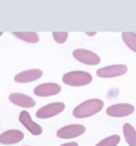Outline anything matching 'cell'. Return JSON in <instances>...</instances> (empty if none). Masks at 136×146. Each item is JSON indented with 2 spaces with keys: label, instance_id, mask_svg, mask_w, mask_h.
I'll list each match as a JSON object with an SVG mask.
<instances>
[{
  "label": "cell",
  "instance_id": "1",
  "mask_svg": "<svg viewBox=\"0 0 136 146\" xmlns=\"http://www.w3.org/2000/svg\"><path fill=\"white\" fill-rule=\"evenodd\" d=\"M103 107V102L100 99H91L77 105L73 111L76 118H87L99 113Z\"/></svg>",
  "mask_w": 136,
  "mask_h": 146
},
{
  "label": "cell",
  "instance_id": "2",
  "mask_svg": "<svg viewBox=\"0 0 136 146\" xmlns=\"http://www.w3.org/2000/svg\"><path fill=\"white\" fill-rule=\"evenodd\" d=\"M92 81V76L84 71H72L63 76V82L71 87H82L89 85Z\"/></svg>",
  "mask_w": 136,
  "mask_h": 146
},
{
  "label": "cell",
  "instance_id": "3",
  "mask_svg": "<svg viewBox=\"0 0 136 146\" xmlns=\"http://www.w3.org/2000/svg\"><path fill=\"white\" fill-rule=\"evenodd\" d=\"M72 55L78 62L86 65H97L101 62V58L96 53L84 48H77L73 51Z\"/></svg>",
  "mask_w": 136,
  "mask_h": 146
},
{
  "label": "cell",
  "instance_id": "4",
  "mask_svg": "<svg viewBox=\"0 0 136 146\" xmlns=\"http://www.w3.org/2000/svg\"><path fill=\"white\" fill-rule=\"evenodd\" d=\"M64 109H65V104L63 102H52L38 109V111L35 113V115L39 119H48L59 115Z\"/></svg>",
  "mask_w": 136,
  "mask_h": 146
},
{
  "label": "cell",
  "instance_id": "5",
  "mask_svg": "<svg viewBox=\"0 0 136 146\" xmlns=\"http://www.w3.org/2000/svg\"><path fill=\"white\" fill-rule=\"evenodd\" d=\"M128 72V67L125 64H114L102 67L97 70L96 74L102 78H112L123 76Z\"/></svg>",
  "mask_w": 136,
  "mask_h": 146
},
{
  "label": "cell",
  "instance_id": "6",
  "mask_svg": "<svg viewBox=\"0 0 136 146\" xmlns=\"http://www.w3.org/2000/svg\"><path fill=\"white\" fill-rule=\"evenodd\" d=\"M86 131L83 125H68L63 127L56 132L57 137L60 139H73L80 136Z\"/></svg>",
  "mask_w": 136,
  "mask_h": 146
},
{
  "label": "cell",
  "instance_id": "7",
  "mask_svg": "<svg viewBox=\"0 0 136 146\" xmlns=\"http://www.w3.org/2000/svg\"><path fill=\"white\" fill-rule=\"evenodd\" d=\"M134 106L130 103H117L109 106L106 109V113L112 117H125L134 112Z\"/></svg>",
  "mask_w": 136,
  "mask_h": 146
},
{
  "label": "cell",
  "instance_id": "8",
  "mask_svg": "<svg viewBox=\"0 0 136 146\" xmlns=\"http://www.w3.org/2000/svg\"><path fill=\"white\" fill-rule=\"evenodd\" d=\"M20 122L23 125V127L29 131L31 134L35 135V136H38L41 135L43 132V129L41 126H39L38 124L34 122L33 119L30 115V113L27 111H21L19 115Z\"/></svg>",
  "mask_w": 136,
  "mask_h": 146
},
{
  "label": "cell",
  "instance_id": "9",
  "mask_svg": "<svg viewBox=\"0 0 136 146\" xmlns=\"http://www.w3.org/2000/svg\"><path fill=\"white\" fill-rule=\"evenodd\" d=\"M61 90L62 88L56 83H43L35 88L34 93L38 97H49L57 95Z\"/></svg>",
  "mask_w": 136,
  "mask_h": 146
},
{
  "label": "cell",
  "instance_id": "10",
  "mask_svg": "<svg viewBox=\"0 0 136 146\" xmlns=\"http://www.w3.org/2000/svg\"><path fill=\"white\" fill-rule=\"evenodd\" d=\"M24 134L19 129H9L0 134V143L10 145L18 143L23 140Z\"/></svg>",
  "mask_w": 136,
  "mask_h": 146
},
{
  "label": "cell",
  "instance_id": "11",
  "mask_svg": "<svg viewBox=\"0 0 136 146\" xmlns=\"http://www.w3.org/2000/svg\"><path fill=\"white\" fill-rule=\"evenodd\" d=\"M43 76V72L40 69H30L19 73L14 76V81L17 83H29L39 79Z\"/></svg>",
  "mask_w": 136,
  "mask_h": 146
},
{
  "label": "cell",
  "instance_id": "12",
  "mask_svg": "<svg viewBox=\"0 0 136 146\" xmlns=\"http://www.w3.org/2000/svg\"><path fill=\"white\" fill-rule=\"evenodd\" d=\"M9 99L13 104L23 108H32L35 105V102L33 98L23 93H11Z\"/></svg>",
  "mask_w": 136,
  "mask_h": 146
},
{
  "label": "cell",
  "instance_id": "13",
  "mask_svg": "<svg viewBox=\"0 0 136 146\" xmlns=\"http://www.w3.org/2000/svg\"><path fill=\"white\" fill-rule=\"evenodd\" d=\"M123 134L129 146H136V130L131 124L123 125Z\"/></svg>",
  "mask_w": 136,
  "mask_h": 146
},
{
  "label": "cell",
  "instance_id": "14",
  "mask_svg": "<svg viewBox=\"0 0 136 146\" xmlns=\"http://www.w3.org/2000/svg\"><path fill=\"white\" fill-rule=\"evenodd\" d=\"M12 35L27 43L34 44L39 41V35L35 32H13Z\"/></svg>",
  "mask_w": 136,
  "mask_h": 146
},
{
  "label": "cell",
  "instance_id": "15",
  "mask_svg": "<svg viewBox=\"0 0 136 146\" xmlns=\"http://www.w3.org/2000/svg\"><path fill=\"white\" fill-rule=\"evenodd\" d=\"M122 39L127 47L136 53V33L134 32H123Z\"/></svg>",
  "mask_w": 136,
  "mask_h": 146
},
{
  "label": "cell",
  "instance_id": "16",
  "mask_svg": "<svg viewBox=\"0 0 136 146\" xmlns=\"http://www.w3.org/2000/svg\"><path fill=\"white\" fill-rule=\"evenodd\" d=\"M120 141L119 135H111V136L103 139L100 142H98L95 146H117Z\"/></svg>",
  "mask_w": 136,
  "mask_h": 146
},
{
  "label": "cell",
  "instance_id": "17",
  "mask_svg": "<svg viewBox=\"0 0 136 146\" xmlns=\"http://www.w3.org/2000/svg\"><path fill=\"white\" fill-rule=\"evenodd\" d=\"M52 36L58 44H63L68 38V33L67 32H53Z\"/></svg>",
  "mask_w": 136,
  "mask_h": 146
},
{
  "label": "cell",
  "instance_id": "18",
  "mask_svg": "<svg viewBox=\"0 0 136 146\" xmlns=\"http://www.w3.org/2000/svg\"><path fill=\"white\" fill-rule=\"evenodd\" d=\"M61 146H78V144L75 141H71V142H67V143H63Z\"/></svg>",
  "mask_w": 136,
  "mask_h": 146
},
{
  "label": "cell",
  "instance_id": "19",
  "mask_svg": "<svg viewBox=\"0 0 136 146\" xmlns=\"http://www.w3.org/2000/svg\"><path fill=\"white\" fill-rule=\"evenodd\" d=\"M85 34L87 35L88 36H94V35L97 34V33H96V32H86Z\"/></svg>",
  "mask_w": 136,
  "mask_h": 146
},
{
  "label": "cell",
  "instance_id": "20",
  "mask_svg": "<svg viewBox=\"0 0 136 146\" xmlns=\"http://www.w3.org/2000/svg\"><path fill=\"white\" fill-rule=\"evenodd\" d=\"M2 35H3V32H0V36H1Z\"/></svg>",
  "mask_w": 136,
  "mask_h": 146
},
{
  "label": "cell",
  "instance_id": "21",
  "mask_svg": "<svg viewBox=\"0 0 136 146\" xmlns=\"http://www.w3.org/2000/svg\"><path fill=\"white\" fill-rule=\"evenodd\" d=\"M24 146H27V145H24Z\"/></svg>",
  "mask_w": 136,
  "mask_h": 146
}]
</instances>
